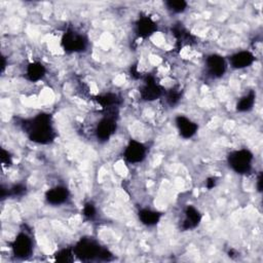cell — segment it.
I'll return each mask as SVG.
<instances>
[{
    "instance_id": "cell-1",
    "label": "cell",
    "mask_w": 263,
    "mask_h": 263,
    "mask_svg": "<svg viewBox=\"0 0 263 263\" xmlns=\"http://www.w3.org/2000/svg\"><path fill=\"white\" fill-rule=\"evenodd\" d=\"M25 130L31 141L39 144H48L54 140L55 134L48 114L40 113L24 124Z\"/></svg>"
},
{
    "instance_id": "cell-2",
    "label": "cell",
    "mask_w": 263,
    "mask_h": 263,
    "mask_svg": "<svg viewBox=\"0 0 263 263\" xmlns=\"http://www.w3.org/2000/svg\"><path fill=\"white\" fill-rule=\"evenodd\" d=\"M253 154L247 149L233 151L228 156L229 166L237 174H247L252 170Z\"/></svg>"
},
{
    "instance_id": "cell-3",
    "label": "cell",
    "mask_w": 263,
    "mask_h": 263,
    "mask_svg": "<svg viewBox=\"0 0 263 263\" xmlns=\"http://www.w3.org/2000/svg\"><path fill=\"white\" fill-rule=\"evenodd\" d=\"M102 250L103 248L92 238H81L74 249V255L83 261H89L100 259Z\"/></svg>"
},
{
    "instance_id": "cell-4",
    "label": "cell",
    "mask_w": 263,
    "mask_h": 263,
    "mask_svg": "<svg viewBox=\"0 0 263 263\" xmlns=\"http://www.w3.org/2000/svg\"><path fill=\"white\" fill-rule=\"evenodd\" d=\"M61 43L63 48L68 52H80L85 50L87 46V39L79 32L68 30L64 33Z\"/></svg>"
},
{
    "instance_id": "cell-5",
    "label": "cell",
    "mask_w": 263,
    "mask_h": 263,
    "mask_svg": "<svg viewBox=\"0 0 263 263\" xmlns=\"http://www.w3.org/2000/svg\"><path fill=\"white\" fill-rule=\"evenodd\" d=\"M11 250L16 258H27L33 252L32 238L27 233H20L11 243Z\"/></svg>"
},
{
    "instance_id": "cell-6",
    "label": "cell",
    "mask_w": 263,
    "mask_h": 263,
    "mask_svg": "<svg viewBox=\"0 0 263 263\" xmlns=\"http://www.w3.org/2000/svg\"><path fill=\"white\" fill-rule=\"evenodd\" d=\"M115 113H112L111 115H105L98 123L96 127V136L98 140L104 142L111 138V136L116 130V116Z\"/></svg>"
},
{
    "instance_id": "cell-7",
    "label": "cell",
    "mask_w": 263,
    "mask_h": 263,
    "mask_svg": "<svg viewBox=\"0 0 263 263\" xmlns=\"http://www.w3.org/2000/svg\"><path fill=\"white\" fill-rule=\"evenodd\" d=\"M205 67L212 77L220 78L226 72L227 65L223 57L219 54H211L205 60Z\"/></svg>"
},
{
    "instance_id": "cell-8",
    "label": "cell",
    "mask_w": 263,
    "mask_h": 263,
    "mask_svg": "<svg viewBox=\"0 0 263 263\" xmlns=\"http://www.w3.org/2000/svg\"><path fill=\"white\" fill-rule=\"evenodd\" d=\"M146 156V147L136 141L130 140L124 150V157L130 163H137L142 161Z\"/></svg>"
},
{
    "instance_id": "cell-9",
    "label": "cell",
    "mask_w": 263,
    "mask_h": 263,
    "mask_svg": "<svg viewBox=\"0 0 263 263\" xmlns=\"http://www.w3.org/2000/svg\"><path fill=\"white\" fill-rule=\"evenodd\" d=\"M140 95L144 101H154L162 95V88L156 83L155 79L150 76L147 77L143 86L141 87Z\"/></svg>"
},
{
    "instance_id": "cell-10",
    "label": "cell",
    "mask_w": 263,
    "mask_h": 263,
    "mask_svg": "<svg viewBox=\"0 0 263 263\" xmlns=\"http://www.w3.org/2000/svg\"><path fill=\"white\" fill-rule=\"evenodd\" d=\"M176 125L178 127V130H179L181 137L184 139H189V138L193 137L198 128V126L195 122L191 121L189 118H187L183 115H179L176 118Z\"/></svg>"
},
{
    "instance_id": "cell-11",
    "label": "cell",
    "mask_w": 263,
    "mask_h": 263,
    "mask_svg": "<svg viewBox=\"0 0 263 263\" xmlns=\"http://www.w3.org/2000/svg\"><path fill=\"white\" fill-rule=\"evenodd\" d=\"M201 220L199 211L193 205H188L184 211V219L182 221V228L185 230L194 229Z\"/></svg>"
},
{
    "instance_id": "cell-12",
    "label": "cell",
    "mask_w": 263,
    "mask_h": 263,
    "mask_svg": "<svg viewBox=\"0 0 263 263\" xmlns=\"http://www.w3.org/2000/svg\"><path fill=\"white\" fill-rule=\"evenodd\" d=\"M68 196H69V191L64 186L52 187L45 194V198L47 202L53 205H59L64 203L68 199Z\"/></svg>"
},
{
    "instance_id": "cell-13",
    "label": "cell",
    "mask_w": 263,
    "mask_h": 263,
    "mask_svg": "<svg viewBox=\"0 0 263 263\" xmlns=\"http://www.w3.org/2000/svg\"><path fill=\"white\" fill-rule=\"evenodd\" d=\"M156 24L149 16H142L136 23V33L141 38H147L156 31Z\"/></svg>"
},
{
    "instance_id": "cell-14",
    "label": "cell",
    "mask_w": 263,
    "mask_h": 263,
    "mask_svg": "<svg viewBox=\"0 0 263 263\" xmlns=\"http://www.w3.org/2000/svg\"><path fill=\"white\" fill-rule=\"evenodd\" d=\"M229 61L234 69H243L251 66L254 63L255 55L250 51L242 50L231 55Z\"/></svg>"
},
{
    "instance_id": "cell-15",
    "label": "cell",
    "mask_w": 263,
    "mask_h": 263,
    "mask_svg": "<svg viewBox=\"0 0 263 263\" xmlns=\"http://www.w3.org/2000/svg\"><path fill=\"white\" fill-rule=\"evenodd\" d=\"M45 67L39 62H33L28 65L26 69V77L28 80L36 82L41 80L45 76Z\"/></svg>"
},
{
    "instance_id": "cell-16",
    "label": "cell",
    "mask_w": 263,
    "mask_h": 263,
    "mask_svg": "<svg viewBox=\"0 0 263 263\" xmlns=\"http://www.w3.org/2000/svg\"><path fill=\"white\" fill-rule=\"evenodd\" d=\"M139 219L143 224L147 226H153L159 221L160 214L150 209H143L139 212Z\"/></svg>"
},
{
    "instance_id": "cell-17",
    "label": "cell",
    "mask_w": 263,
    "mask_h": 263,
    "mask_svg": "<svg viewBox=\"0 0 263 263\" xmlns=\"http://www.w3.org/2000/svg\"><path fill=\"white\" fill-rule=\"evenodd\" d=\"M255 99H256V95L254 91H250L247 95H245L243 97H241L240 100L236 104L237 111H239V112L250 111L255 104Z\"/></svg>"
},
{
    "instance_id": "cell-18",
    "label": "cell",
    "mask_w": 263,
    "mask_h": 263,
    "mask_svg": "<svg viewBox=\"0 0 263 263\" xmlns=\"http://www.w3.org/2000/svg\"><path fill=\"white\" fill-rule=\"evenodd\" d=\"M96 100L105 109L116 108V106L118 105V102H119L118 96L115 93H112V92H108V93L99 96V97H97Z\"/></svg>"
},
{
    "instance_id": "cell-19",
    "label": "cell",
    "mask_w": 263,
    "mask_h": 263,
    "mask_svg": "<svg viewBox=\"0 0 263 263\" xmlns=\"http://www.w3.org/2000/svg\"><path fill=\"white\" fill-rule=\"evenodd\" d=\"M165 6L172 12L181 13L187 8V2L184 0H170L165 2Z\"/></svg>"
},
{
    "instance_id": "cell-20",
    "label": "cell",
    "mask_w": 263,
    "mask_h": 263,
    "mask_svg": "<svg viewBox=\"0 0 263 263\" xmlns=\"http://www.w3.org/2000/svg\"><path fill=\"white\" fill-rule=\"evenodd\" d=\"M181 97H182L181 89L178 88V87H173V88H171V89L166 92V102H167L171 106H174V105H176V104L179 103Z\"/></svg>"
},
{
    "instance_id": "cell-21",
    "label": "cell",
    "mask_w": 263,
    "mask_h": 263,
    "mask_svg": "<svg viewBox=\"0 0 263 263\" xmlns=\"http://www.w3.org/2000/svg\"><path fill=\"white\" fill-rule=\"evenodd\" d=\"M73 255H74V251L72 252L68 249H64L59 251L55 254V259L57 261H60V262H70L73 259Z\"/></svg>"
},
{
    "instance_id": "cell-22",
    "label": "cell",
    "mask_w": 263,
    "mask_h": 263,
    "mask_svg": "<svg viewBox=\"0 0 263 263\" xmlns=\"http://www.w3.org/2000/svg\"><path fill=\"white\" fill-rule=\"evenodd\" d=\"M82 213H83V216L86 217L87 219H92L97 214V210L91 202H87L84 204Z\"/></svg>"
},
{
    "instance_id": "cell-23",
    "label": "cell",
    "mask_w": 263,
    "mask_h": 263,
    "mask_svg": "<svg viewBox=\"0 0 263 263\" xmlns=\"http://www.w3.org/2000/svg\"><path fill=\"white\" fill-rule=\"evenodd\" d=\"M26 190V187L23 186V185H14L13 187H11L9 189V191H7V194L9 195H13V196H18V195H22Z\"/></svg>"
},
{
    "instance_id": "cell-24",
    "label": "cell",
    "mask_w": 263,
    "mask_h": 263,
    "mask_svg": "<svg viewBox=\"0 0 263 263\" xmlns=\"http://www.w3.org/2000/svg\"><path fill=\"white\" fill-rule=\"evenodd\" d=\"M0 159H1V162L3 165H9V163L11 162V159H10V156L8 154L7 151H5L4 149L1 150V156H0Z\"/></svg>"
},
{
    "instance_id": "cell-25",
    "label": "cell",
    "mask_w": 263,
    "mask_h": 263,
    "mask_svg": "<svg viewBox=\"0 0 263 263\" xmlns=\"http://www.w3.org/2000/svg\"><path fill=\"white\" fill-rule=\"evenodd\" d=\"M216 183H217V179H216L215 177H211V178H209V179L206 180L205 185H206V187H208L209 189H212L213 187L216 186Z\"/></svg>"
},
{
    "instance_id": "cell-26",
    "label": "cell",
    "mask_w": 263,
    "mask_h": 263,
    "mask_svg": "<svg viewBox=\"0 0 263 263\" xmlns=\"http://www.w3.org/2000/svg\"><path fill=\"white\" fill-rule=\"evenodd\" d=\"M262 180H263V178H262V174L260 173L259 174V176H258V179H257V189H258V191H262Z\"/></svg>"
}]
</instances>
